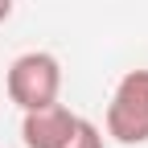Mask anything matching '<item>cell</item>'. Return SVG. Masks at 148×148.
Returning a JSON list of instances; mask_svg holds the SVG:
<instances>
[{
    "mask_svg": "<svg viewBox=\"0 0 148 148\" xmlns=\"http://www.w3.org/2000/svg\"><path fill=\"white\" fill-rule=\"evenodd\" d=\"M4 90H8V99L21 111L58 103V95H62V66H58V58L45 53V49H29L21 58H12V66L4 74Z\"/></svg>",
    "mask_w": 148,
    "mask_h": 148,
    "instance_id": "1",
    "label": "cell"
},
{
    "mask_svg": "<svg viewBox=\"0 0 148 148\" xmlns=\"http://www.w3.org/2000/svg\"><path fill=\"white\" fill-rule=\"evenodd\" d=\"M107 136L115 144H148V70H127L107 103Z\"/></svg>",
    "mask_w": 148,
    "mask_h": 148,
    "instance_id": "2",
    "label": "cell"
},
{
    "mask_svg": "<svg viewBox=\"0 0 148 148\" xmlns=\"http://www.w3.org/2000/svg\"><path fill=\"white\" fill-rule=\"evenodd\" d=\"M74 119L78 115H74L70 107H62V103L33 107L21 119V140H25V148H62V140L70 136Z\"/></svg>",
    "mask_w": 148,
    "mask_h": 148,
    "instance_id": "3",
    "label": "cell"
},
{
    "mask_svg": "<svg viewBox=\"0 0 148 148\" xmlns=\"http://www.w3.org/2000/svg\"><path fill=\"white\" fill-rule=\"evenodd\" d=\"M62 148H103V132L90 119H74V127H70V136L62 140Z\"/></svg>",
    "mask_w": 148,
    "mask_h": 148,
    "instance_id": "4",
    "label": "cell"
},
{
    "mask_svg": "<svg viewBox=\"0 0 148 148\" xmlns=\"http://www.w3.org/2000/svg\"><path fill=\"white\" fill-rule=\"evenodd\" d=\"M8 16H12V0H0V25L8 21Z\"/></svg>",
    "mask_w": 148,
    "mask_h": 148,
    "instance_id": "5",
    "label": "cell"
}]
</instances>
